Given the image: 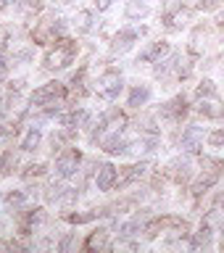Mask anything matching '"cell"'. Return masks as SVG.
<instances>
[{"label": "cell", "mask_w": 224, "mask_h": 253, "mask_svg": "<svg viewBox=\"0 0 224 253\" xmlns=\"http://www.w3.org/2000/svg\"><path fill=\"white\" fill-rule=\"evenodd\" d=\"M85 122H87V111H74V114H69V116L61 119V124L66 126V129H74V126L85 124Z\"/></svg>", "instance_id": "15"}, {"label": "cell", "mask_w": 224, "mask_h": 253, "mask_svg": "<svg viewBox=\"0 0 224 253\" xmlns=\"http://www.w3.org/2000/svg\"><path fill=\"white\" fill-rule=\"evenodd\" d=\"M116 169L111 164H103L100 169H98V177H95V185H98V190H103V193H106V190H111L114 187V182H116Z\"/></svg>", "instance_id": "6"}, {"label": "cell", "mask_w": 224, "mask_h": 253, "mask_svg": "<svg viewBox=\"0 0 224 253\" xmlns=\"http://www.w3.org/2000/svg\"><path fill=\"white\" fill-rule=\"evenodd\" d=\"M140 229V219H132V221H127V224L122 227V237H132L134 232Z\"/></svg>", "instance_id": "19"}, {"label": "cell", "mask_w": 224, "mask_h": 253, "mask_svg": "<svg viewBox=\"0 0 224 253\" xmlns=\"http://www.w3.org/2000/svg\"><path fill=\"white\" fill-rule=\"evenodd\" d=\"M179 142H182V148H185V150H190V153H195V150L201 148V142H203V126H198V124H190L187 129L182 132Z\"/></svg>", "instance_id": "5"}, {"label": "cell", "mask_w": 224, "mask_h": 253, "mask_svg": "<svg viewBox=\"0 0 224 253\" xmlns=\"http://www.w3.org/2000/svg\"><path fill=\"white\" fill-rule=\"evenodd\" d=\"M103 150H106V153H111V156H122V153H127V150H130V142H127L122 134H111V137L103 142Z\"/></svg>", "instance_id": "9"}, {"label": "cell", "mask_w": 224, "mask_h": 253, "mask_svg": "<svg viewBox=\"0 0 224 253\" xmlns=\"http://www.w3.org/2000/svg\"><path fill=\"white\" fill-rule=\"evenodd\" d=\"M222 203H224V198H222Z\"/></svg>", "instance_id": "30"}, {"label": "cell", "mask_w": 224, "mask_h": 253, "mask_svg": "<svg viewBox=\"0 0 224 253\" xmlns=\"http://www.w3.org/2000/svg\"><path fill=\"white\" fill-rule=\"evenodd\" d=\"M114 3V0H95V5H98V11H106V8Z\"/></svg>", "instance_id": "25"}, {"label": "cell", "mask_w": 224, "mask_h": 253, "mask_svg": "<svg viewBox=\"0 0 224 253\" xmlns=\"http://www.w3.org/2000/svg\"><path fill=\"white\" fill-rule=\"evenodd\" d=\"M201 8H214V0H201Z\"/></svg>", "instance_id": "28"}, {"label": "cell", "mask_w": 224, "mask_h": 253, "mask_svg": "<svg viewBox=\"0 0 224 253\" xmlns=\"http://www.w3.org/2000/svg\"><path fill=\"white\" fill-rule=\"evenodd\" d=\"M166 50H169V45H166V42H153V45H150V47H148L145 53H140V61H145V63H150V61L161 58V55H164Z\"/></svg>", "instance_id": "13"}, {"label": "cell", "mask_w": 224, "mask_h": 253, "mask_svg": "<svg viewBox=\"0 0 224 253\" xmlns=\"http://www.w3.org/2000/svg\"><path fill=\"white\" fill-rule=\"evenodd\" d=\"M77 55V45L74 42H61L55 45L50 53L45 55V69H66Z\"/></svg>", "instance_id": "1"}, {"label": "cell", "mask_w": 224, "mask_h": 253, "mask_svg": "<svg viewBox=\"0 0 224 253\" xmlns=\"http://www.w3.org/2000/svg\"><path fill=\"white\" fill-rule=\"evenodd\" d=\"M198 111H201L206 119H222L224 116V106H219V103H214V100H203L201 106H198Z\"/></svg>", "instance_id": "11"}, {"label": "cell", "mask_w": 224, "mask_h": 253, "mask_svg": "<svg viewBox=\"0 0 224 253\" xmlns=\"http://www.w3.org/2000/svg\"><path fill=\"white\" fill-rule=\"evenodd\" d=\"M122 77L116 74V71H106V74L100 77V82H98V92L103 95V98H108V100H114L119 92H122Z\"/></svg>", "instance_id": "4"}, {"label": "cell", "mask_w": 224, "mask_h": 253, "mask_svg": "<svg viewBox=\"0 0 224 253\" xmlns=\"http://www.w3.org/2000/svg\"><path fill=\"white\" fill-rule=\"evenodd\" d=\"M79 156L77 150H66L63 156H58V161H55V174H58L61 179H69V177H74L77 169H79Z\"/></svg>", "instance_id": "3"}, {"label": "cell", "mask_w": 224, "mask_h": 253, "mask_svg": "<svg viewBox=\"0 0 224 253\" xmlns=\"http://www.w3.org/2000/svg\"><path fill=\"white\" fill-rule=\"evenodd\" d=\"M209 142L214 148H219V145H224V129H219V132H214L211 137H209Z\"/></svg>", "instance_id": "24"}, {"label": "cell", "mask_w": 224, "mask_h": 253, "mask_svg": "<svg viewBox=\"0 0 224 253\" xmlns=\"http://www.w3.org/2000/svg\"><path fill=\"white\" fill-rule=\"evenodd\" d=\"M106 245H108L106 229H98V232H92L90 240H87V248H90V251H95V248H106Z\"/></svg>", "instance_id": "17"}, {"label": "cell", "mask_w": 224, "mask_h": 253, "mask_svg": "<svg viewBox=\"0 0 224 253\" xmlns=\"http://www.w3.org/2000/svg\"><path fill=\"white\" fill-rule=\"evenodd\" d=\"M217 95V90H214L211 82H201V87H198V98H214Z\"/></svg>", "instance_id": "20"}, {"label": "cell", "mask_w": 224, "mask_h": 253, "mask_svg": "<svg viewBox=\"0 0 224 253\" xmlns=\"http://www.w3.org/2000/svg\"><path fill=\"white\" fill-rule=\"evenodd\" d=\"M134 40H137V32H134V29H122L114 37V45H111V47H114V53H124V50H130V47H132Z\"/></svg>", "instance_id": "7"}, {"label": "cell", "mask_w": 224, "mask_h": 253, "mask_svg": "<svg viewBox=\"0 0 224 253\" xmlns=\"http://www.w3.org/2000/svg\"><path fill=\"white\" fill-rule=\"evenodd\" d=\"M222 27H224V13H222Z\"/></svg>", "instance_id": "29"}, {"label": "cell", "mask_w": 224, "mask_h": 253, "mask_svg": "<svg viewBox=\"0 0 224 253\" xmlns=\"http://www.w3.org/2000/svg\"><path fill=\"white\" fill-rule=\"evenodd\" d=\"M209 240H211V232H209V227H203L201 232H198V237H195V248H201V245H209Z\"/></svg>", "instance_id": "21"}, {"label": "cell", "mask_w": 224, "mask_h": 253, "mask_svg": "<svg viewBox=\"0 0 224 253\" xmlns=\"http://www.w3.org/2000/svg\"><path fill=\"white\" fill-rule=\"evenodd\" d=\"M148 13H150V8L145 0H127V8H124L127 19H145Z\"/></svg>", "instance_id": "10"}, {"label": "cell", "mask_w": 224, "mask_h": 253, "mask_svg": "<svg viewBox=\"0 0 224 253\" xmlns=\"http://www.w3.org/2000/svg\"><path fill=\"white\" fill-rule=\"evenodd\" d=\"M190 169H193V166H190L187 158H174V161L169 164V174L177 182H187L190 179Z\"/></svg>", "instance_id": "8"}, {"label": "cell", "mask_w": 224, "mask_h": 253, "mask_svg": "<svg viewBox=\"0 0 224 253\" xmlns=\"http://www.w3.org/2000/svg\"><path fill=\"white\" fill-rule=\"evenodd\" d=\"M150 98V87L148 84H137V87H132V92H130V106H142Z\"/></svg>", "instance_id": "12"}, {"label": "cell", "mask_w": 224, "mask_h": 253, "mask_svg": "<svg viewBox=\"0 0 224 253\" xmlns=\"http://www.w3.org/2000/svg\"><path fill=\"white\" fill-rule=\"evenodd\" d=\"M37 174H43V166H29L27 177H37Z\"/></svg>", "instance_id": "26"}, {"label": "cell", "mask_w": 224, "mask_h": 253, "mask_svg": "<svg viewBox=\"0 0 224 253\" xmlns=\"http://www.w3.org/2000/svg\"><path fill=\"white\" fill-rule=\"evenodd\" d=\"M177 114H185V98H174L172 103L164 106V116H177Z\"/></svg>", "instance_id": "18"}, {"label": "cell", "mask_w": 224, "mask_h": 253, "mask_svg": "<svg viewBox=\"0 0 224 253\" xmlns=\"http://www.w3.org/2000/svg\"><path fill=\"white\" fill-rule=\"evenodd\" d=\"M74 245H77V237H74V235H69V237H63V240H61L58 248H61V251H71Z\"/></svg>", "instance_id": "23"}, {"label": "cell", "mask_w": 224, "mask_h": 253, "mask_svg": "<svg viewBox=\"0 0 224 253\" xmlns=\"http://www.w3.org/2000/svg\"><path fill=\"white\" fill-rule=\"evenodd\" d=\"M40 140H43V134H40V129L32 126V129L27 132V137H24V142H21V150H37Z\"/></svg>", "instance_id": "16"}, {"label": "cell", "mask_w": 224, "mask_h": 253, "mask_svg": "<svg viewBox=\"0 0 224 253\" xmlns=\"http://www.w3.org/2000/svg\"><path fill=\"white\" fill-rule=\"evenodd\" d=\"M5 203H8V211H21L24 209V203H27V193H21V190H13L11 195L5 198Z\"/></svg>", "instance_id": "14"}, {"label": "cell", "mask_w": 224, "mask_h": 253, "mask_svg": "<svg viewBox=\"0 0 224 253\" xmlns=\"http://www.w3.org/2000/svg\"><path fill=\"white\" fill-rule=\"evenodd\" d=\"M87 29H90V13L82 11L79 13V32H87Z\"/></svg>", "instance_id": "22"}, {"label": "cell", "mask_w": 224, "mask_h": 253, "mask_svg": "<svg viewBox=\"0 0 224 253\" xmlns=\"http://www.w3.org/2000/svg\"><path fill=\"white\" fill-rule=\"evenodd\" d=\"M5 69H8V63H5L3 55H0V74H5Z\"/></svg>", "instance_id": "27"}, {"label": "cell", "mask_w": 224, "mask_h": 253, "mask_svg": "<svg viewBox=\"0 0 224 253\" xmlns=\"http://www.w3.org/2000/svg\"><path fill=\"white\" fill-rule=\"evenodd\" d=\"M61 95H63L61 82H47V84L40 87V90L32 92V106H53V100L61 98Z\"/></svg>", "instance_id": "2"}, {"label": "cell", "mask_w": 224, "mask_h": 253, "mask_svg": "<svg viewBox=\"0 0 224 253\" xmlns=\"http://www.w3.org/2000/svg\"><path fill=\"white\" fill-rule=\"evenodd\" d=\"M0 198H3V195H0Z\"/></svg>", "instance_id": "31"}]
</instances>
